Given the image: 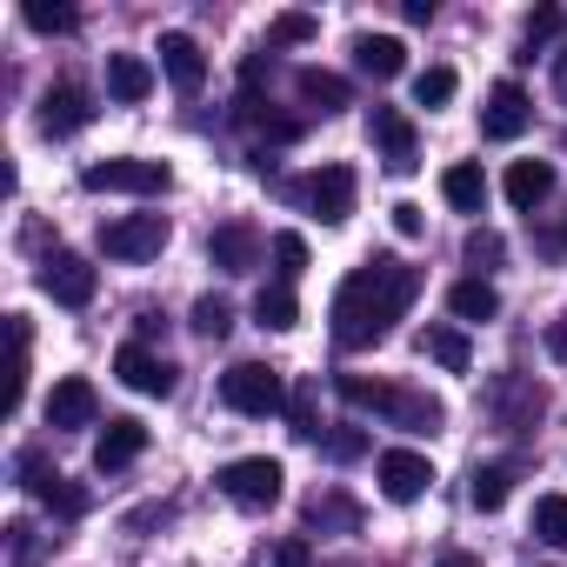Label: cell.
<instances>
[{
  "label": "cell",
  "instance_id": "36",
  "mask_svg": "<svg viewBox=\"0 0 567 567\" xmlns=\"http://www.w3.org/2000/svg\"><path fill=\"white\" fill-rule=\"evenodd\" d=\"M227 328H234V308L227 301H194V334L200 341H227Z\"/></svg>",
  "mask_w": 567,
  "mask_h": 567
},
{
  "label": "cell",
  "instance_id": "42",
  "mask_svg": "<svg viewBox=\"0 0 567 567\" xmlns=\"http://www.w3.org/2000/svg\"><path fill=\"white\" fill-rule=\"evenodd\" d=\"M421 227H427V220H421V207H414V200H401V207H394V234H408V240H414Z\"/></svg>",
  "mask_w": 567,
  "mask_h": 567
},
{
  "label": "cell",
  "instance_id": "24",
  "mask_svg": "<svg viewBox=\"0 0 567 567\" xmlns=\"http://www.w3.org/2000/svg\"><path fill=\"white\" fill-rule=\"evenodd\" d=\"M254 321H260L267 334H288V328L301 321V301H295L288 280H274V288H260V295H254Z\"/></svg>",
  "mask_w": 567,
  "mask_h": 567
},
{
  "label": "cell",
  "instance_id": "25",
  "mask_svg": "<svg viewBox=\"0 0 567 567\" xmlns=\"http://www.w3.org/2000/svg\"><path fill=\"white\" fill-rule=\"evenodd\" d=\"M334 394L348 401V408H368V414H394V401H401V388H388V381H368V374H341L334 381Z\"/></svg>",
  "mask_w": 567,
  "mask_h": 567
},
{
  "label": "cell",
  "instance_id": "17",
  "mask_svg": "<svg viewBox=\"0 0 567 567\" xmlns=\"http://www.w3.org/2000/svg\"><path fill=\"white\" fill-rule=\"evenodd\" d=\"M207 260H214L220 274H254V260H260V234H254V227H240V220H227V227H214Z\"/></svg>",
  "mask_w": 567,
  "mask_h": 567
},
{
  "label": "cell",
  "instance_id": "41",
  "mask_svg": "<svg viewBox=\"0 0 567 567\" xmlns=\"http://www.w3.org/2000/svg\"><path fill=\"white\" fill-rule=\"evenodd\" d=\"M274 567H315L308 540H280V547H274Z\"/></svg>",
  "mask_w": 567,
  "mask_h": 567
},
{
  "label": "cell",
  "instance_id": "20",
  "mask_svg": "<svg viewBox=\"0 0 567 567\" xmlns=\"http://www.w3.org/2000/svg\"><path fill=\"white\" fill-rule=\"evenodd\" d=\"M107 94L127 101V107L147 101V94H154V68H147L141 54H107Z\"/></svg>",
  "mask_w": 567,
  "mask_h": 567
},
{
  "label": "cell",
  "instance_id": "18",
  "mask_svg": "<svg viewBox=\"0 0 567 567\" xmlns=\"http://www.w3.org/2000/svg\"><path fill=\"white\" fill-rule=\"evenodd\" d=\"M87 87H74V81H61V87H48L41 94V134H74V127H87Z\"/></svg>",
  "mask_w": 567,
  "mask_h": 567
},
{
  "label": "cell",
  "instance_id": "28",
  "mask_svg": "<svg viewBox=\"0 0 567 567\" xmlns=\"http://www.w3.org/2000/svg\"><path fill=\"white\" fill-rule=\"evenodd\" d=\"M507 494H514V467H507V461H494V467H474V481H467V501H474L481 514H494Z\"/></svg>",
  "mask_w": 567,
  "mask_h": 567
},
{
  "label": "cell",
  "instance_id": "1",
  "mask_svg": "<svg viewBox=\"0 0 567 567\" xmlns=\"http://www.w3.org/2000/svg\"><path fill=\"white\" fill-rule=\"evenodd\" d=\"M414 295H421V274L408 260H394V254L361 260L334 295V348H348V354L381 348L394 334V321L414 308Z\"/></svg>",
  "mask_w": 567,
  "mask_h": 567
},
{
  "label": "cell",
  "instance_id": "30",
  "mask_svg": "<svg viewBox=\"0 0 567 567\" xmlns=\"http://www.w3.org/2000/svg\"><path fill=\"white\" fill-rule=\"evenodd\" d=\"M534 540L567 547V494H540L534 501Z\"/></svg>",
  "mask_w": 567,
  "mask_h": 567
},
{
  "label": "cell",
  "instance_id": "16",
  "mask_svg": "<svg viewBox=\"0 0 567 567\" xmlns=\"http://www.w3.org/2000/svg\"><path fill=\"white\" fill-rule=\"evenodd\" d=\"M161 74L181 94H200L207 87V54L194 48V34H161Z\"/></svg>",
  "mask_w": 567,
  "mask_h": 567
},
{
  "label": "cell",
  "instance_id": "13",
  "mask_svg": "<svg viewBox=\"0 0 567 567\" xmlns=\"http://www.w3.org/2000/svg\"><path fill=\"white\" fill-rule=\"evenodd\" d=\"M301 200H308L328 227H341V220L354 214V167H321V174H308Z\"/></svg>",
  "mask_w": 567,
  "mask_h": 567
},
{
  "label": "cell",
  "instance_id": "10",
  "mask_svg": "<svg viewBox=\"0 0 567 567\" xmlns=\"http://www.w3.org/2000/svg\"><path fill=\"white\" fill-rule=\"evenodd\" d=\"M534 121V101L520 94V81H494L487 87V107H481V134L487 141H520Z\"/></svg>",
  "mask_w": 567,
  "mask_h": 567
},
{
  "label": "cell",
  "instance_id": "39",
  "mask_svg": "<svg viewBox=\"0 0 567 567\" xmlns=\"http://www.w3.org/2000/svg\"><path fill=\"white\" fill-rule=\"evenodd\" d=\"M288 421H295V434H301V441H321V414H315V388H295V401H288Z\"/></svg>",
  "mask_w": 567,
  "mask_h": 567
},
{
  "label": "cell",
  "instance_id": "37",
  "mask_svg": "<svg viewBox=\"0 0 567 567\" xmlns=\"http://www.w3.org/2000/svg\"><path fill=\"white\" fill-rule=\"evenodd\" d=\"M21 394H28V321L14 315V368H8V414L21 408Z\"/></svg>",
  "mask_w": 567,
  "mask_h": 567
},
{
  "label": "cell",
  "instance_id": "4",
  "mask_svg": "<svg viewBox=\"0 0 567 567\" xmlns=\"http://www.w3.org/2000/svg\"><path fill=\"white\" fill-rule=\"evenodd\" d=\"M81 187H87V194H167V187H174V167H167V161H134V154H121V161H94V167L81 174Z\"/></svg>",
  "mask_w": 567,
  "mask_h": 567
},
{
  "label": "cell",
  "instance_id": "11",
  "mask_svg": "<svg viewBox=\"0 0 567 567\" xmlns=\"http://www.w3.org/2000/svg\"><path fill=\"white\" fill-rule=\"evenodd\" d=\"M94 414H101V394H94V381H81V374L54 381V394H48V427H54V434L94 427Z\"/></svg>",
  "mask_w": 567,
  "mask_h": 567
},
{
  "label": "cell",
  "instance_id": "21",
  "mask_svg": "<svg viewBox=\"0 0 567 567\" xmlns=\"http://www.w3.org/2000/svg\"><path fill=\"white\" fill-rule=\"evenodd\" d=\"M447 315L454 321H494L501 315V295L487 288L481 274H467V280H454V288H447Z\"/></svg>",
  "mask_w": 567,
  "mask_h": 567
},
{
  "label": "cell",
  "instance_id": "31",
  "mask_svg": "<svg viewBox=\"0 0 567 567\" xmlns=\"http://www.w3.org/2000/svg\"><path fill=\"white\" fill-rule=\"evenodd\" d=\"M454 87H461L454 68H421V74H414V107H447Z\"/></svg>",
  "mask_w": 567,
  "mask_h": 567
},
{
  "label": "cell",
  "instance_id": "45",
  "mask_svg": "<svg viewBox=\"0 0 567 567\" xmlns=\"http://www.w3.org/2000/svg\"><path fill=\"white\" fill-rule=\"evenodd\" d=\"M554 94H560V107H567V48L554 54Z\"/></svg>",
  "mask_w": 567,
  "mask_h": 567
},
{
  "label": "cell",
  "instance_id": "14",
  "mask_svg": "<svg viewBox=\"0 0 567 567\" xmlns=\"http://www.w3.org/2000/svg\"><path fill=\"white\" fill-rule=\"evenodd\" d=\"M114 374H121V381H127L134 394H161V401L174 394V368H167L161 354H147L141 341H127V348L114 354Z\"/></svg>",
  "mask_w": 567,
  "mask_h": 567
},
{
  "label": "cell",
  "instance_id": "26",
  "mask_svg": "<svg viewBox=\"0 0 567 567\" xmlns=\"http://www.w3.org/2000/svg\"><path fill=\"white\" fill-rule=\"evenodd\" d=\"M295 87H301V101H308V107H321V114H341V107H348V81H341V74L301 68V74H295Z\"/></svg>",
  "mask_w": 567,
  "mask_h": 567
},
{
  "label": "cell",
  "instance_id": "15",
  "mask_svg": "<svg viewBox=\"0 0 567 567\" xmlns=\"http://www.w3.org/2000/svg\"><path fill=\"white\" fill-rule=\"evenodd\" d=\"M141 447H147V427H141L134 414H114V421L101 427V441H94V467H101V474H121L127 461H141Z\"/></svg>",
  "mask_w": 567,
  "mask_h": 567
},
{
  "label": "cell",
  "instance_id": "22",
  "mask_svg": "<svg viewBox=\"0 0 567 567\" xmlns=\"http://www.w3.org/2000/svg\"><path fill=\"white\" fill-rule=\"evenodd\" d=\"M354 61H361V74H374V81H394V74L408 68V48H401L394 34H361V41H354Z\"/></svg>",
  "mask_w": 567,
  "mask_h": 567
},
{
  "label": "cell",
  "instance_id": "40",
  "mask_svg": "<svg viewBox=\"0 0 567 567\" xmlns=\"http://www.w3.org/2000/svg\"><path fill=\"white\" fill-rule=\"evenodd\" d=\"M321 447H328L334 461H361V454H368V434H361V427H334V434H321Z\"/></svg>",
  "mask_w": 567,
  "mask_h": 567
},
{
  "label": "cell",
  "instance_id": "3",
  "mask_svg": "<svg viewBox=\"0 0 567 567\" xmlns=\"http://www.w3.org/2000/svg\"><path fill=\"white\" fill-rule=\"evenodd\" d=\"M214 481H220V494H227L234 507L260 514V507H274V501H280V481H288V467L267 461V454H240V461H227Z\"/></svg>",
  "mask_w": 567,
  "mask_h": 567
},
{
  "label": "cell",
  "instance_id": "27",
  "mask_svg": "<svg viewBox=\"0 0 567 567\" xmlns=\"http://www.w3.org/2000/svg\"><path fill=\"white\" fill-rule=\"evenodd\" d=\"M421 354H427V361H441L447 374H467V361H474V348H467V334H461V328H427V334H421Z\"/></svg>",
  "mask_w": 567,
  "mask_h": 567
},
{
  "label": "cell",
  "instance_id": "7",
  "mask_svg": "<svg viewBox=\"0 0 567 567\" xmlns=\"http://www.w3.org/2000/svg\"><path fill=\"white\" fill-rule=\"evenodd\" d=\"M487 414H494V427L520 434V427H534V421L547 414V394H540L534 381H520V374H501V381L487 388Z\"/></svg>",
  "mask_w": 567,
  "mask_h": 567
},
{
  "label": "cell",
  "instance_id": "32",
  "mask_svg": "<svg viewBox=\"0 0 567 567\" xmlns=\"http://www.w3.org/2000/svg\"><path fill=\"white\" fill-rule=\"evenodd\" d=\"M21 21L34 28V34H74V8H48V0H28V8H21Z\"/></svg>",
  "mask_w": 567,
  "mask_h": 567
},
{
  "label": "cell",
  "instance_id": "35",
  "mask_svg": "<svg viewBox=\"0 0 567 567\" xmlns=\"http://www.w3.org/2000/svg\"><path fill=\"white\" fill-rule=\"evenodd\" d=\"M560 28H567V14L560 8H540L527 28H520V48H527V61H534V48H547V41H560Z\"/></svg>",
  "mask_w": 567,
  "mask_h": 567
},
{
  "label": "cell",
  "instance_id": "23",
  "mask_svg": "<svg viewBox=\"0 0 567 567\" xmlns=\"http://www.w3.org/2000/svg\"><path fill=\"white\" fill-rule=\"evenodd\" d=\"M441 194H447V207H461V214H481V207H487V174H481L474 161H454V167L441 174Z\"/></svg>",
  "mask_w": 567,
  "mask_h": 567
},
{
  "label": "cell",
  "instance_id": "43",
  "mask_svg": "<svg viewBox=\"0 0 567 567\" xmlns=\"http://www.w3.org/2000/svg\"><path fill=\"white\" fill-rule=\"evenodd\" d=\"M547 354H554V361H567V321H554V328H547Z\"/></svg>",
  "mask_w": 567,
  "mask_h": 567
},
{
  "label": "cell",
  "instance_id": "9",
  "mask_svg": "<svg viewBox=\"0 0 567 567\" xmlns=\"http://www.w3.org/2000/svg\"><path fill=\"white\" fill-rule=\"evenodd\" d=\"M41 295H54L61 308H87V301H94V267H87L81 254L54 247V254L41 260Z\"/></svg>",
  "mask_w": 567,
  "mask_h": 567
},
{
  "label": "cell",
  "instance_id": "6",
  "mask_svg": "<svg viewBox=\"0 0 567 567\" xmlns=\"http://www.w3.org/2000/svg\"><path fill=\"white\" fill-rule=\"evenodd\" d=\"M368 141L381 147L388 174H414V167H421V141H414V121H408L401 107H374V114H368Z\"/></svg>",
  "mask_w": 567,
  "mask_h": 567
},
{
  "label": "cell",
  "instance_id": "2",
  "mask_svg": "<svg viewBox=\"0 0 567 567\" xmlns=\"http://www.w3.org/2000/svg\"><path fill=\"white\" fill-rule=\"evenodd\" d=\"M220 401L234 408V414H247V421H267V414H288V381H280L274 368H260V361H240V368H227L220 374Z\"/></svg>",
  "mask_w": 567,
  "mask_h": 567
},
{
  "label": "cell",
  "instance_id": "5",
  "mask_svg": "<svg viewBox=\"0 0 567 567\" xmlns=\"http://www.w3.org/2000/svg\"><path fill=\"white\" fill-rule=\"evenodd\" d=\"M167 247V214H121L101 227V254L107 260H154Z\"/></svg>",
  "mask_w": 567,
  "mask_h": 567
},
{
  "label": "cell",
  "instance_id": "38",
  "mask_svg": "<svg viewBox=\"0 0 567 567\" xmlns=\"http://www.w3.org/2000/svg\"><path fill=\"white\" fill-rule=\"evenodd\" d=\"M461 254H467V267H494V260H501V254H507V240H501V234H494V227H474V234H467V247H461Z\"/></svg>",
  "mask_w": 567,
  "mask_h": 567
},
{
  "label": "cell",
  "instance_id": "34",
  "mask_svg": "<svg viewBox=\"0 0 567 567\" xmlns=\"http://www.w3.org/2000/svg\"><path fill=\"white\" fill-rule=\"evenodd\" d=\"M267 254H274L280 280H295V274L308 267V240H301V234H274V240H267Z\"/></svg>",
  "mask_w": 567,
  "mask_h": 567
},
{
  "label": "cell",
  "instance_id": "44",
  "mask_svg": "<svg viewBox=\"0 0 567 567\" xmlns=\"http://www.w3.org/2000/svg\"><path fill=\"white\" fill-rule=\"evenodd\" d=\"M434 567H481V554H467V547H447V554H441Z\"/></svg>",
  "mask_w": 567,
  "mask_h": 567
},
{
  "label": "cell",
  "instance_id": "12",
  "mask_svg": "<svg viewBox=\"0 0 567 567\" xmlns=\"http://www.w3.org/2000/svg\"><path fill=\"white\" fill-rule=\"evenodd\" d=\"M14 467H21V481H28V487H34V494H41V501H48L54 514H68V520H74V514L87 507V494H81V487H74L68 474H61V467H48V454H34V447H28V454H21Z\"/></svg>",
  "mask_w": 567,
  "mask_h": 567
},
{
  "label": "cell",
  "instance_id": "8",
  "mask_svg": "<svg viewBox=\"0 0 567 567\" xmlns=\"http://www.w3.org/2000/svg\"><path fill=\"white\" fill-rule=\"evenodd\" d=\"M374 474H381V494H388L394 507H408V501H421V494L434 487V467H427V454H414V447H388V454L374 461Z\"/></svg>",
  "mask_w": 567,
  "mask_h": 567
},
{
  "label": "cell",
  "instance_id": "29",
  "mask_svg": "<svg viewBox=\"0 0 567 567\" xmlns=\"http://www.w3.org/2000/svg\"><path fill=\"white\" fill-rule=\"evenodd\" d=\"M308 527H348V534H354V527H361V507H354L348 494H315V501H308Z\"/></svg>",
  "mask_w": 567,
  "mask_h": 567
},
{
  "label": "cell",
  "instance_id": "19",
  "mask_svg": "<svg viewBox=\"0 0 567 567\" xmlns=\"http://www.w3.org/2000/svg\"><path fill=\"white\" fill-rule=\"evenodd\" d=\"M501 187H507V200H514L520 214H534V207L554 194V161H514Z\"/></svg>",
  "mask_w": 567,
  "mask_h": 567
},
{
  "label": "cell",
  "instance_id": "33",
  "mask_svg": "<svg viewBox=\"0 0 567 567\" xmlns=\"http://www.w3.org/2000/svg\"><path fill=\"white\" fill-rule=\"evenodd\" d=\"M315 34H321L315 14H280V21L267 28V48H301V41H315Z\"/></svg>",
  "mask_w": 567,
  "mask_h": 567
}]
</instances>
